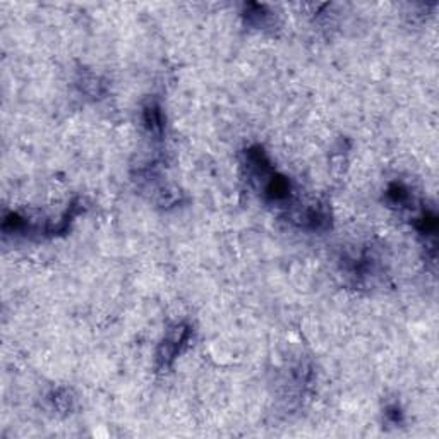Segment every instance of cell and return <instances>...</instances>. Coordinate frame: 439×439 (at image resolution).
<instances>
[{"label":"cell","instance_id":"cell-8","mask_svg":"<svg viewBox=\"0 0 439 439\" xmlns=\"http://www.w3.org/2000/svg\"><path fill=\"white\" fill-rule=\"evenodd\" d=\"M384 421L389 426H402L405 422V414H403V408L398 402H388L384 407Z\"/></svg>","mask_w":439,"mask_h":439},{"label":"cell","instance_id":"cell-5","mask_svg":"<svg viewBox=\"0 0 439 439\" xmlns=\"http://www.w3.org/2000/svg\"><path fill=\"white\" fill-rule=\"evenodd\" d=\"M384 197H386V203L393 208H412L410 204H414V194L403 182H391L386 187Z\"/></svg>","mask_w":439,"mask_h":439},{"label":"cell","instance_id":"cell-7","mask_svg":"<svg viewBox=\"0 0 439 439\" xmlns=\"http://www.w3.org/2000/svg\"><path fill=\"white\" fill-rule=\"evenodd\" d=\"M78 85L81 88L83 93L90 95V97L98 98L105 93V83H102V79L98 76L91 74V72H85L81 74V78L78 79Z\"/></svg>","mask_w":439,"mask_h":439},{"label":"cell","instance_id":"cell-6","mask_svg":"<svg viewBox=\"0 0 439 439\" xmlns=\"http://www.w3.org/2000/svg\"><path fill=\"white\" fill-rule=\"evenodd\" d=\"M244 18L254 28H265L270 22L271 13L268 11V7L261 6V4H246V11H244Z\"/></svg>","mask_w":439,"mask_h":439},{"label":"cell","instance_id":"cell-1","mask_svg":"<svg viewBox=\"0 0 439 439\" xmlns=\"http://www.w3.org/2000/svg\"><path fill=\"white\" fill-rule=\"evenodd\" d=\"M190 335H193V328L187 323H175L167 330L165 337L158 347V352H156V365L160 371H165L174 365V362L177 361L179 355L189 343Z\"/></svg>","mask_w":439,"mask_h":439},{"label":"cell","instance_id":"cell-4","mask_svg":"<svg viewBox=\"0 0 439 439\" xmlns=\"http://www.w3.org/2000/svg\"><path fill=\"white\" fill-rule=\"evenodd\" d=\"M47 403H48V408H50L52 412H55V414L67 415L74 410L76 398H74V395H72L71 389L55 388L47 395Z\"/></svg>","mask_w":439,"mask_h":439},{"label":"cell","instance_id":"cell-3","mask_svg":"<svg viewBox=\"0 0 439 439\" xmlns=\"http://www.w3.org/2000/svg\"><path fill=\"white\" fill-rule=\"evenodd\" d=\"M143 124L151 136L162 137L165 131V117L160 103L156 100H148L143 106Z\"/></svg>","mask_w":439,"mask_h":439},{"label":"cell","instance_id":"cell-2","mask_svg":"<svg viewBox=\"0 0 439 439\" xmlns=\"http://www.w3.org/2000/svg\"><path fill=\"white\" fill-rule=\"evenodd\" d=\"M349 273L357 285L372 284L381 273L379 258H377V254H374L372 251L364 249L357 258H354L352 261H350Z\"/></svg>","mask_w":439,"mask_h":439}]
</instances>
